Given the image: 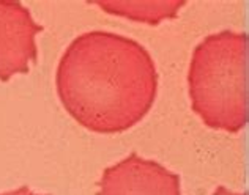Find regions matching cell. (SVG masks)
I'll list each match as a JSON object with an SVG mask.
<instances>
[{"label": "cell", "mask_w": 249, "mask_h": 195, "mask_svg": "<svg viewBox=\"0 0 249 195\" xmlns=\"http://www.w3.org/2000/svg\"><path fill=\"white\" fill-rule=\"evenodd\" d=\"M188 87L191 106L208 128L238 132L246 126V33L219 32L194 49Z\"/></svg>", "instance_id": "obj_2"}, {"label": "cell", "mask_w": 249, "mask_h": 195, "mask_svg": "<svg viewBox=\"0 0 249 195\" xmlns=\"http://www.w3.org/2000/svg\"><path fill=\"white\" fill-rule=\"evenodd\" d=\"M0 195H38L35 192H32L27 186H22V187H19V189L16 191H10V192H2Z\"/></svg>", "instance_id": "obj_6"}, {"label": "cell", "mask_w": 249, "mask_h": 195, "mask_svg": "<svg viewBox=\"0 0 249 195\" xmlns=\"http://www.w3.org/2000/svg\"><path fill=\"white\" fill-rule=\"evenodd\" d=\"M41 30L21 2L0 0V81L29 73L36 58L35 36Z\"/></svg>", "instance_id": "obj_3"}, {"label": "cell", "mask_w": 249, "mask_h": 195, "mask_svg": "<svg viewBox=\"0 0 249 195\" xmlns=\"http://www.w3.org/2000/svg\"><path fill=\"white\" fill-rule=\"evenodd\" d=\"M158 74L148 50L131 38L89 32L68 46L57 68L63 107L89 131L123 132L152 109Z\"/></svg>", "instance_id": "obj_1"}, {"label": "cell", "mask_w": 249, "mask_h": 195, "mask_svg": "<svg viewBox=\"0 0 249 195\" xmlns=\"http://www.w3.org/2000/svg\"><path fill=\"white\" fill-rule=\"evenodd\" d=\"M186 2H95L109 15L122 16L131 21L158 25L166 19L175 17Z\"/></svg>", "instance_id": "obj_5"}, {"label": "cell", "mask_w": 249, "mask_h": 195, "mask_svg": "<svg viewBox=\"0 0 249 195\" xmlns=\"http://www.w3.org/2000/svg\"><path fill=\"white\" fill-rule=\"evenodd\" d=\"M98 195H181L180 178L158 162L131 153L103 172Z\"/></svg>", "instance_id": "obj_4"}, {"label": "cell", "mask_w": 249, "mask_h": 195, "mask_svg": "<svg viewBox=\"0 0 249 195\" xmlns=\"http://www.w3.org/2000/svg\"><path fill=\"white\" fill-rule=\"evenodd\" d=\"M213 195H246V192H241V194H235V192H231L224 189V187H218V191H216Z\"/></svg>", "instance_id": "obj_7"}]
</instances>
